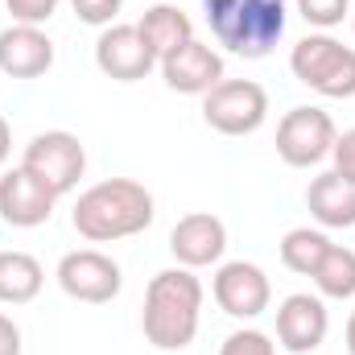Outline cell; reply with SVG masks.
Masks as SVG:
<instances>
[{
    "label": "cell",
    "mask_w": 355,
    "mask_h": 355,
    "mask_svg": "<svg viewBox=\"0 0 355 355\" xmlns=\"http://www.w3.org/2000/svg\"><path fill=\"white\" fill-rule=\"evenodd\" d=\"M71 8L79 12V21H87V25H103V21H112V17L124 8V0H71Z\"/></svg>",
    "instance_id": "cell-24"
},
{
    "label": "cell",
    "mask_w": 355,
    "mask_h": 355,
    "mask_svg": "<svg viewBox=\"0 0 355 355\" xmlns=\"http://www.w3.org/2000/svg\"><path fill=\"white\" fill-rule=\"evenodd\" d=\"M347 352L355 355V310H352V322H347Z\"/></svg>",
    "instance_id": "cell-28"
},
{
    "label": "cell",
    "mask_w": 355,
    "mask_h": 355,
    "mask_svg": "<svg viewBox=\"0 0 355 355\" xmlns=\"http://www.w3.org/2000/svg\"><path fill=\"white\" fill-rule=\"evenodd\" d=\"M149 223H153V194L132 178H107L83 190L75 202V227L79 236H87L95 244L137 236Z\"/></svg>",
    "instance_id": "cell-1"
},
{
    "label": "cell",
    "mask_w": 355,
    "mask_h": 355,
    "mask_svg": "<svg viewBox=\"0 0 355 355\" xmlns=\"http://www.w3.org/2000/svg\"><path fill=\"white\" fill-rule=\"evenodd\" d=\"M202 12L211 33L244 58H265L285 33V0H202Z\"/></svg>",
    "instance_id": "cell-3"
},
{
    "label": "cell",
    "mask_w": 355,
    "mask_h": 355,
    "mask_svg": "<svg viewBox=\"0 0 355 355\" xmlns=\"http://www.w3.org/2000/svg\"><path fill=\"white\" fill-rule=\"evenodd\" d=\"M331 153H335V170L355 182V128L343 132V137H335V149Z\"/></svg>",
    "instance_id": "cell-25"
},
{
    "label": "cell",
    "mask_w": 355,
    "mask_h": 355,
    "mask_svg": "<svg viewBox=\"0 0 355 355\" xmlns=\"http://www.w3.org/2000/svg\"><path fill=\"white\" fill-rule=\"evenodd\" d=\"M54 67V42L33 25H12L0 33V71L12 79H37Z\"/></svg>",
    "instance_id": "cell-14"
},
{
    "label": "cell",
    "mask_w": 355,
    "mask_h": 355,
    "mask_svg": "<svg viewBox=\"0 0 355 355\" xmlns=\"http://www.w3.org/2000/svg\"><path fill=\"white\" fill-rule=\"evenodd\" d=\"M202 285L186 268H166L145 289V339L162 352H182L198 331Z\"/></svg>",
    "instance_id": "cell-2"
},
{
    "label": "cell",
    "mask_w": 355,
    "mask_h": 355,
    "mask_svg": "<svg viewBox=\"0 0 355 355\" xmlns=\"http://www.w3.org/2000/svg\"><path fill=\"white\" fill-rule=\"evenodd\" d=\"M42 289V265L29 252H0V302H29Z\"/></svg>",
    "instance_id": "cell-18"
},
{
    "label": "cell",
    "mask_w": 355,
    "mask_h": 355,
    "mask_svg": "<svg viewBox=\"0 0 355 355\" xmlns=\"http://www.w3.org/2000/svg\"><path fill=\"white\" fill-rule=\"evenodd\" d=\"M314 281H318V289L327 297H352L355 293V252L331 244L327 257H322V265L314 268Z\"/></svg>",
    "instance_id": "cell-20"
},
{
    "label": "cell",
    "mask_w": 355,
    "mask_h": 355,
    "mask_svg": "<svg viewBox=\"0 0 355 355\" xmlns=\"http://www.w3.org/2000/svg\"><path fill=\"white\" fill-rule=\"evenodd\" d=\"M4 4H8V12H12L17 21H25V25L50 21L54 8H58V0H4Z\"/></svg>",
    "instance_id": "cell-23"
},
{
    "label": "cell",
    "mask_w": 355,
    "mask_h": 355,
    "mask_svg": "<svg viewBox=\"0 0 355 355\" xmlns=\"http://www.w3.org/2000/svg\"><path fill=\"white\" fill-rule=\"evenodd\" d=\"M223 244H227V232H223V223L211 211H194V215L178 219L174 232H170V252L186 268L219 261L223 257Z\"/></svg>",
    "instance_id": "cell-13"
},
{
    "label": "cell",
    "mask_w": 355,
    "mask_h": 355,
    "mask_svg": "<svg viewBox=\"0 0 355 355\" xmlns=\"http://www.w3.org/2000/svg\"><path fill=\"white\" fill-rule=\"evenodd\" d=\"M137 29H141V37L149 42V50H153L157 58H166L170 50H178V46L190 42V17H186L178 4H149Z\"/></svg>",
    "instance_id": "cell-17"
},
{
    "label": "cell",
    "mask_w": 355,
    "mask_h": 355,
    "mask_svg": "<svg viewBox=\"0 0 355 355\" xmlns=\"http://www.w3.org/2000/svg\"><path fill=\"white\" fill-rule=\"evenodd\" d=\"M95 62L107 79H120V83H137L153 71L157 54L149 50V42L141 37L137 25H116L107 29L99 42H95Z\"/></svg>",
    "instance_id": "cell-9"
},
{
    "label": "cell",
    "mask_w": 355,
    "mask_h": 355,
    "mask_svg": "<svg viewBox=\"0 0 355 355\" xmlns=\"http://www.w3.org/2000/svg\"><path fill=\"white\" fill-rule=\"evenodd\" d=\"M219 355H272V343L261 331H236V335H227Z\"/></svg>",
    "instance_id": "cell-22"
},
{
    "label": "cell",
    "mask_w": 355,
    "mask_h": 355,
    "mask_svg": "<svg viewBox=\"0 0 355 355\" xmlns=\"http://www.w3.org/2000/svg\"><path fill=\"white\" fill-rule=\"evenodd\" d=\"M306 202H310V215L327 227H352L355 223V182L343 178L339 170L314 178L306 190Z\"/></svg>",
    "instance_id": "cell-16"
},
{
    "label": "cell",
    "mask_w": 355,
    "mask_h": 355,
    "mask_svg": "<svg viewBox=\"0 0 355 355\" xmlns=\"http://www.w3.org/2000/svg\"><path fill=\"white\" fill-rule=\"evenodd\" d=\"M277 339L289 352H314L327 339V306L310 293H293L277 310Z\"/></svg>",
    "instance_id": "cell-15"
},
{
    "label": "cell",
    "mask_w": 355,
    "mask_h": 355,
    "mask_svg": "<svg viewBox=\"0 0 355 355\" xmlns=\"http://www.w3.org/2000/svg\"><path fill=\"white\" fill-rule=\"evenodd\" d=\"M162 75L182 95H202V91L223 83V58L211 46H202V42L190 37L186 46H178V50H170L162 58Z\"/></svg>",
    "instance_id": "cell-10"
},
{
    "label": "cell",
    "mask_w": 355,
    "mask_h": 355,
    "mask_svg": "<svg viewBox=\"0 0 355 355\" xmlns=\"http://www.w3.org/2000/svg\"><path fill=\"white\" fill-rule=\"evenodd\" d=\"M327 248H331V240H327L322 232L293 227V232L281 240V261H285V268H293V272H302V277H314V268L322 265Z\"/></svg>",
    "instance_id": "cell-19"
},
{
    "label": "cell",
    "mask_w": 355,
    "mask_h": 355,
    "mask_svg": "<svg viewBox=\"0 0 355 355\" xmlns=\"http://www.w3.org/2000/svg\"><path fill=\"white\" fill-rule=\"evenodd\" d=\"M265 112H268V95L252 79H223L219 87L207 91V103H202L207 124L215 132H223V137L257 132L261 120H265Z\"/></svg>",
    "instance_id": "cell-5"
},
{
    "label": "cell",
    "mask_w": 355,
    "mask_h": 355,
    "mask_svg": "<svg viewBox=\"0 0 355 355\" xmlns=\"http://www.w3.org/2000/svg\"><path fill=\"white\" fill-rule=\"evenodd\" d=\"M8 149H12V132H8V120L0 116V162L8 157Z\"/></svg>",
    "instance_id": "cell-27"
},
{
    "label": "cell",
    "mask_w": 355,
    "mask_h": 355,
    "mask_svg": "<svg viewBox=\"0 0 355 355\" xmlns=\"http://www.w3.org/2000/svg\"><path fill=\"white\" fill-rule=\"evenodd\" d=\"M289 67L306 87L322 91L331 99L355 95V50H347L335 37H302L293 46Z\"/></svg>",
    "instance_id": "cell-4"
},
{
    "label": "cell",
    "mask_w": 355,
    "mask_h": 355,
    "mask_svg": "<svg viewBox=\"0 0 355 355\" xmlns=\"http://www.w3.org/2000/svg\"><path fill=\"white\" fill-rule=\"evenodd\" d=\"M83 166H87V153H83L79 137H71V132H42V137H33L29 149H25V162H21V170H29L54 194L75 190V182L83 178Z\"/></svg>",
    "instance_id": "cell-6"
},
{
    "label": "cell",
    "mask_w": 355,
    "mask_h": 355,
    "mask_svg": "<svg viewBox=\"0 0 355 355\" xmlns=\"http://www.w3.org/2000/svg\"><path fill=\"white\" fill-rule=\"evenodd\" d=\"M0 355H21V331L4 314H0Z\"/></svg>",
    "instance_id": "cell-26"
},
{
    "label": "cell",
    "mask_w": 355,
    "mask_h": 355,
    "mask_svg": "<svg viewBox=\"0 0 355 355\" xmlns=\"http://www.w3.org/2000/svg\"><path fill=\"white\" fill-rule=\"evenodd\" d=\"M352 0H297V12L310 21V25H339L347 17Z\"/></svg>",
    "instance_id": "cell-21"
},
{
    "label": "cell",
    "mask_w": 355,
    "mask_h": 355,
    "mask_svg": "<svg viewBox=\"0 0 355 355\" xmlns=\"http://www.w3.org/2000/svg\"><path fill=\"white\" fill-rule=\"evenodd\" d=\"M58 281L75 302H112L120 293V265L95 248H79L62 257Z\"/></svg>",
    "instance_id": "cell-8"
},
{
    "label": "cell",
    "mask_w": 355,
    "mask_h": 355,
    "mask_svg": "<svg viewBox=\"0 0 355 355\" xmlns=\"http://www.w3.org/2000/svg\"><path fill=\"white\" fill-rule=\"evenodd\" d=\"M335 149V120L322 107H293L277 124V153L285 166H314Z\"/></svg>",
    "instance_id": "cell-7"
},
{
    "label": "cell",
    "mask_w": 355,
    "mask_h": 355,
    "mask_svg": "<svg viewBox=\"0 0 355 355\" xmlns=\"http://www.w3.org/2000/svg\"><path fill=\"white\" fill-rule=\"evenodd\" d=\"M215 302L232 318H257L268 306V277L248 261H232L215 272Z\"/></svg>",
    "instance_id": "cell-11"
},
{
    "label": "cell",
    "mask_w": 355,
    "mask_h": 355,
    "mask_svg": "<svg viewBox=\"0 0 355 355\" xmlns=\"http://www.w3.org/2000/svg\"><path fill=\"white\" fill-rule=\"evenodd\" d=\"M54 190H46L29 170H12V174L0 178V215L12 223V227H37L50 219L54 211Z\"/></svg>",
    "instance_id": "cell-12"
}]
</instances>
